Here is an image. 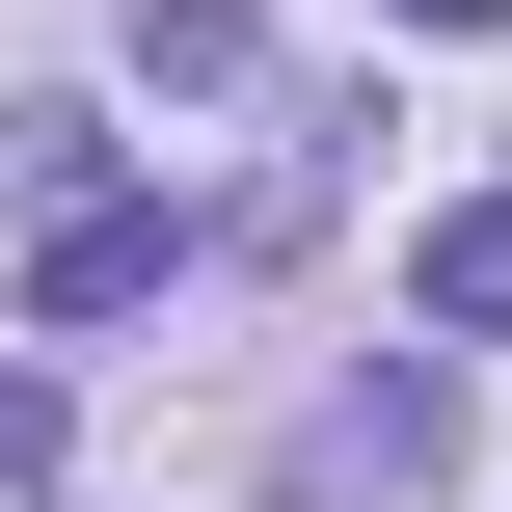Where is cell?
Wrapping results in <instances>:
<instances>
[{"instance_id":"cell-5","label":"cell","mask_w":512,"mask_h":512,"mask_svg":"<svg viewBox=\"0 0 512 512\" xmlns=\"http://www.w3.org/2000/svg\"><path fill=\"white\" fill-rule=\"evenodd\" d=\"M405 27H512V0H405Z\"/></svg>"},{"instance_id":"cell-1","label":"cell","mask_w":512,"mask_h":512,"mask_svg":"<svg viewBox=\"0 0 512 512\" xmlns=\"http://www.w3.org/2000/svg\"><path fill=\"white\" fill-rule=\"evenodd\" d=\"M162 270H189V216H162V189H81V216H27V297H54V324H135Z\"/></svg>"},{"instance_id":"cell-4","label":"cell","mask_w":512,"mask_h":512,"mask_svg":"<svg viewBox=\"0 0 512 512\" xmlns=\"http://www.w3.org/2000/svg\"><path fill=\"white\" fill-rule=\"evenodd\" d=\"M54 432H81V405H54L27 351H0V486H54Z\"/></svg>"},{"instance_id":"cell-3","label":"cell","mask_w":512,"mask_h":512,"mask_svg":"<svg viewBox=\"0 0 512 512\" xmlns=\"http://www.w3.org/2000/svg\"><path fill=\"white\" fill-rule=\"evenodd\" d=\"M405 297H432V324H512V189H459V216L405 243Z\"/></svg>"},{"instance_id":"cell-2","label":"cell","mask_w":512,"mask_h":512,"mask_svg":"<svg viewBox=\"0 0 512 512\" xmlns=\"http://www.w3.org/2000/svg\"><path fill=\"white\" fill-rule=\"evenodd\" d=\"M135 108H270V27L243 0H135Z\"/></svg>"}]
</instances>
